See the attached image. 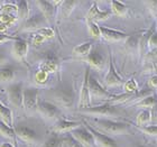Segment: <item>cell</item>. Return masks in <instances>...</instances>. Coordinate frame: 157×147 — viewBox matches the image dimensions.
<instances>
[{
    "label": "cell",
    "mask_w": 157,
    "mask_h": 147,
    "mask_svg": "<svg viewBox=\"0 0 157 147\" xmlns=\"http://www.w3.org/2000/svg\"><path fill=\"white\" fill-rule=\"evenodd\" d=\"M91 122L93 125H90L95 130L103 131L105 134L110 135H131L130 127L126 122H119L113 121L105 118H92Z\"/></svg>",
    "instance_id": "1"
},
{
    "label": "cell",
    "mask_w": 157,
    "mask_h": 147,
    "mask_svg": "<svg viewBox=\"0 0 157 147\" xmlns=\"http://www.w3.org/2000/svg\"><path fill=\"white\" fill-rule=\"evenodd\" d=\"M78 112L82 114H91V116H101V117H119L120 111L113 105H110L105 102L103 105L95 106V107H89V108L81 109Z\"/></svg>",
    "instance_id": "2"
},
{
    "label": "cell",
    "mask_w": 157,
    "mask_h": 147,
    "mask_svg": "<svg viewBox=\"0 0 157 147\" xmlns=\"http://www.w3.org/2000/svg\"><path fill=\"white\" fill-rule=\"evenodd\" d=\"M48 27V23L42 14H36L33 17H28L18 29V33H28V32H37V30Z\"/></svg>",
    "instance_id": "3"
},
{
    "label": "cell",
    "mask_w": 157,
    "mask_h": 147,
    "mask_svg": "<svg viewBox=\"0 0 157 147\" xmlns=\"http://www.w3.org/2000/svg\"><path fill=\"white\" fill-rule=\"evenodd\" d=\"M88 88H89V93H90V98L97 99V100H103L105 99L108 101L109 99H111L113 95H111L110 92L105 90V88L100 83V82L94 79L90 74L88 81Z\"/></svg>",
    "instance_id": "4"
},
{
    "label": "cell",
    "mask_w": 157,
    "mask_h": 147,
    "mask_svg": "<svg viewBox=\"0 0 157 147\" xmlns=\"http://www.w3.org/2000/svg\"><path fill=\"white\" fill-rule=\"evenodd\" d=\"M54 100L57 105L62 107H71L74 101V90L73 87H62L53 91Z\"/></svg>",
    "instance_id": "5"
},
{
    "label": "cell",
    "mask_w": 157,
    "mask_h": 147,
    "mask_svg": "<svg viewBox=\"0 0 157 147\" xmlns=\"http://www.w3.org/2000/svg\"><path fill=\"white\" fill-rule=\"evenodd\" d=\"M38 103V89L37 88H26L23 90V107L27 112L37 111Z\"/></svg>",
    "instance_id": "6"
},
{
    "label": "cell",
    "mask_w": 157,
    "mask_h": 147,
    "mask_svg": "<svg viewBox=\"0 0 157 147\" xmlns=\"http://www.w3.org/2000/svg\"><path fill=\"white\" fill-rule=\"evenodd\" d=\"M17 20V7L15 3H6L0 7V24L7 28Z\"/></svg>",
    "instance_id": "7"
},
{
    "label": "cell",
    "mask_w": 157,
    "mask_h": 147,
    "mask_svg": "<svg viewBox=\"0 0 157 147\" xmlns=\"http://www.w3.org/2000/svg\"><path fill=\"white\" fill-rule=\"evenodd\" d=\"M59 69V60L53 52H46L43 56L42 62L39 63V70L46 73L57 72Z\"/></svg>",
    "instance_id": "8"
},
{
    "label": "cell",
    "mask_w": 157,
    "mask_h": 147,
    "mask_svg": "<svg viewBox=\"0 0 157 147\" xmlns=\"http://www.w3.org/2000/svg\"><path fill=\"white\" fill-rule=\"evenodd\" d=\"M71 136L83 147H97L93 136L85 127H78L71 131Z\"/></svg>",
    "instance_id": "9"
},
{
    "label": "cell",
    "mask_w": 157,
    "mask_h": 147,
    "mask_svg": "<svg viewBox=\"0 0 157 147\" xmlns=\"http://www.w3.org/2000/svg\"><path fill=\"white\" fill-rule=\"evenodd\" d=\"M89 76H90V66H86L84 72V76H83V82H82L81 92H80L78 110L91 107V98H90V93H89V88H88Z\"/></svg>",
    "instance_id": "10"
},
{
    "label": "cell",
    "mask_w": 157,
    "mask_h": 147,
    "mask_svg": "<svg viewBox=\"0 0 157 147\" xmlns=\"http://www.w3.org/2000/svg\"><path fill=\"white\" fill-rule=\"evenodd\" d=\"M62 1H36V5L38 6L39 10L42 11V15L45 17L48 25H52L55 20V9L57 5H61Z\"/></svg>",
    "instance_id": "11"
},
{
    "label": "cell",
    "mask_w": 157,
    "mask_h": 147,
    "mask_svg": "<svg viewBox=\"0 0 157 147\" xmlns=\"http://www.w3.org/2000/svg\"><path fill=\"white\" fill-rule=\"evenodd\" d=\"M85 128L90 131V134L93 136V139L95 141V145H99L100 147H119L117 144V141L115 139H112L111 137H109L108 135L101 134L100 131L95 130L94 128H92L90 125L84 121Z\"/></svg>",
    "instance_id": "12"
},
{
    "label": "cell",
    "mask_w": 157,
    "mask_h": 147,
    "mask_svg": "<svg viewBox=\"0 0 157 147\" xmlns=\"http://www.w3.org/2000/svg\"><path fill=\"white\" fill-rule=\"evenodd\" d=\"M124 84V80L120 78V75L118 74L117 70L113 64V60H112L111 53L109 54V70L108 73L105 78V87L110 88V87H118V85Z\"/></svg>",
    "instance_id": "13"
},
{
    "label": "cell",
    "mask_w": 157,
    "mask_h": 147,
    "mask_svg": "<svg viewBox=\"0 0 157 147\" xmlns=\"http://www.w3.org/2000/svg\"><path fill=\"white\" fill-rule=\"evenodd\" d=\"M37 110L43 116H45L46 118H49V119H56L61 116V109L56 105L49 101H46V100H40V101L38 100Z\"/></svg>",
    "instance_id": "14"
},
{
    "label": "cell",
    "mask_w": 157,
    "mask_h": 147,
    "mask_svg": "<svg viewBox=\"0 0 157 147\" xmlns=\"http://www.w3.org/2000/svg\"><path fill=\"white\" fill-rule=\"evenodd\" d=\"M23 82H17L10 84L7 89L8 97L13 105L18 108H23Z\"/></svg>",
    "instance_id": "15"
},
{
    "label": "cell",
    "mask_w": 157,
    "mask_h": 147,
    "mask_svg": "<svg viewBox=\"0 0 157 147\" xmlns=\"http://www.w3.org/2000/svg\"><path fill=\"white\" fill-rule=\"evenodd\" d=\"M11 53H13V57L16 60L27 64L26 57H27V53H28V44H27L26 41L21 39L20 37L17 41H15L13 45V49H11Z\"/></svg>",
    "instance_id": "16"
},
{
    "label": "cell",
    "mask_w": 157,
    "mask_h": 147,
    "mask_svg": "<svg viewBox=\"0 0 157 147\" xmlns=\"http://www.w3.org/2000/svg\"><path fill=\"white\" fill-rule=\"evenodd\" d=\"M111 15V10H100L98 5L93 2L91 8L89 9L88 14H86V20H92V21L97 23V21L107 20Z\"/></svg>",
    "instance_id": "17"
},
{
    "label": "cell",
    "mask_w": 157,
    "mask_h": 147,
    "mask_svg": "<svg viewBox=\"0 0 157 147\" xmlns=\"http://www.w3.org/2000/svg\"><path fill=\"white\" fill-rule=\"evenodd\" d=\"M99 28H100L101 37L105 38V41H109V42L124 41L128 37V34L124 33V32H120V30L111 29V28H108V27H105V26H99Z\"/></svg>",
    "instance_id": "18"
},
{
    "label": "cell",
    "mask_w": 157,
    "mask_h": 147,
    "mask_svg": "<svg viewBox=\"0 0 157 147\" xmlns=\"http://www.w3.org/2000/svg\"><path fill=\"white\" fill-rule=\"evenodd\" d=\"M84 61H86L89 65L92 66V68H94V69H97L98 71L103 70L105 64V57H103V55L99 52L98 49H93V51H91L88 56H85Z\"/></svg>",
    "instance_id": "19"
},
{
    "label": "cell",
    "mask_w": 157,
    "mask_h": 147,
    "mask_svg": "<svg viewBox=\"0 0 157 147\" xmlns=\"http://www.w3.org/2000/svg\"><path fill=\"white\" fill-rule=\"evenodd\" d=\"M81 125L78 121H69V120H65V119H59L57 122L54 125L52 130L53 133H56V134H64V133L72 131L73 129L78 128Z\"/></svg>",
    "instance_id": "20"
},
{
    "label": "cell",
    "mask_w": 157,
    "mask_h": 147,
    "mask_svg": "<svg viewBox=\"0 0 157 147\" xmlns=\"http://www.w3.org/2000/svg\"><path fill=\"white\" fill-rule=\"evenodd\" d=\"M13 130H15V135L18 136L21 141H27V143H34L37 141V134L30 128L25 127V126H18Z\"/></svg>",
    "instance_id": "21"
},
{
    "label": "cell",
    "mask_w": 157,
    "mask_h": 147,
    "mask_svg": "<svg viewBox=\"0 0 157 147\" xmlns=\"http://www.w3.org/2000/svg\"><path fill=\"white\" fill-rule=\"evenodd\" d=\"M124 48L128 53L132 55L139 53V36L137 35H128L124 39Z\"/></svg>",
    "instance_id": "22"
},
{
    "label": "cell",
    "mask_w": 157,
    "mask_h": 147,
    "mask_svg": "<svg viewBox=\"0 0 157 147\" xmlns=\"http://www.w3.org/2000/svg\"><path fill=\"white\" fill-rule=\"evenodd\" d=\"M155 26H156V25L154 24L147 32H145V33L139 37V53H140V54H145L146 49H148V41H149L151 35L156 32Z\"/></svg>",
    "instance_id": "23"
},
{
    "label": "cell",
    "mask_w": 157,
    "mask_h": 147,
    "mask_svg": "<svg viewBox=\"0 0 157 147\" xmlns=\"http://www.w3.org/2000/svg\"><path fill=\"white\" fill-rule=\"evenodd\" d=\"M0 120L5 122L7 126L13 128V111L9 108H7L2 102L0 101Z\"/></svg>",
    "instance_id": "24"
},
{
    "label": "cell",
    "mask_w": 157,
    "mask_h": 147,
    "mask_svg": "<svg viewBox=\"0 0 157 147\" xmlns=\"http://www.w3.org/2000/svg\"><path fill=\"white\" fill-rule=\"evenodd\" d=\"M15 6L17 7V19H25L26 20L29 17V7L28 1L25 0H17L15 2Z\"/></svg>",
    "instance_id": "25"
},
{
    "label": "cell",
    "mask_w": 157,
    "mask_h": 147,
    "mask_svg": "<svg viewBox=\"0 0 157 147\" xmlns=\"http://www.w3.org/2000/svg\"><path fill=\"white\" fill-rule=\"evenodd\" d=\"M93 48V45H92L91 42H84L82 44H78L76 45L74 48H73L72 53L74 56H88L90 54V52Z\"/></svg>",
    "instance_id": "26"
},
{
    "label": "cell",
    "mask_w": 157,
    "mask_h": 147,
    "mask_svg": "<svg viewBox=\"0 0 157 147\" xmlns=\"http://www.w3.org/2000/svg\"><path fill=\"white\" fill-rule=\"evenodd\" d=\"M78 5V1H73V0H66L61 2V16L62 18H67L72 14L73 9Z\"/></svg>",
    "instance_id": "27"
},
{
    "label": "cell",
    "mask_w": 157,
    "mask_h": 147,
    "mask_svg": "<svg viewBox=\"0 0 157 147\" xmlns=\"http://www.w3.org/2000/svg\"><path fill=\"white\" fill-rule=\"evenodd\" d=\"M110 5H111V14H115L117 16L124 17L127 15L128 13V8L124 3L120 2V1H110Z\"/></svg>",
    "instance_id": "28"
},
{
    "label": "cell",
    "mask_w": 157,
    "mask_h": 147,
    "mask_svg": "<svg viewBox=\"0 0 157 147\" xmlns=\"http://www.w3.org/2000/svg\"><path fill=\"white\" fill-rule=\"evenodd\" d=\"M137 107H140V108H144V109H149L151 110V108H154L155 106H156V97L153 95H149L147 97H145L143 98L141 100L136 103Z\"/></svg>",
    "instance_id": "29"
},
{
    "label": "cell",
    "mask_w": 157,
    "mask_h": 147,
    "mask_svg": "<svg viewBox=\"0 0 157 147\" xmlns=\"http://www.w3.org/2000/svg\"><path fill=\"white\" fill-rule=\"evenodd\" d=\"M151 111L149 109H143L138 114L137 118H136L137 126H139V125H147L151 122Z\"/></svg>",
    "instance_id": "30"
},
{
    "label": "cell",
    "mask_w": 157,
    "mask_h": 147,
    "mask_svg": "<svg viewBox=\"0 0 157 147\" xmlns=\"http://www.w3.org/2000/svg\"><path fill=\"white\" fill-rule=\"evenodd\" d=\"M124 90L126 93H130V95H136L139 92V89H138V83L135 79H129L126 82H124Z\"/></svg>",
    "instance_id": "31"
},
{
    "label": "cell",
    "mask_w": 157,
    "mask_h": 147,
    "mask_svg": "<svg viewBox=\"0 0 157 147\" xmlns=\"http://www.w3.org/2000/svg\"><path fill=\"white\" fill-rule=\"evenodd\" d=\"M13 78H15V72H13V68H10V66L0 68V80L2 82L11 81Z\"/></svg>",
    "instance_id": "32"
},
{
    "label": "cell",
    "mask_w": 157,
    "mask_h": 147,
    "mask_svg": "<svg viewBox=\"0 0 157 147\" xmlns=\"http://www.w3.org/2000/svg\"><path fill=\"white\" fill-rule=\"evenodd\" d=\"M86 25H88V29L89 34L91 35L93 38L99 39L101 37V34H100V28H99L98 24L92 21V20H86Z\"/></svg>",
    "instance_id": "33"
},
{
    "label": "cell",
    "mask_w": 157,
    "mask_h": 147,
    "mask_svg": "<svg viewBox=\"0 0 157 147\" xmlns=\"http://www.w3.org/2000/svg\"><path fill=\"white\" fill-rule=\"evenodd\" d=\"M42 147H63V141L61 137L53 135L43 144Z\"/></svg>",
    "instance_id": "34"
},
{
    "label": "cell",
    "mask_w": 157,
    "mask_h": 147,
    "mask_svg": "<svg viewBox=\"0 0 157 147\" xmlns=\"http://www.w3.org/2000/svg\"><path fill=\"white\" fill-rule=\"evenodd\" d=\"M0 134L7 138H10V139H13L15 136H16L13 128L7 126V125L5 124V122H2L1 120H0Z\"/></svg>",
    "instance_id": "35"
},
{
    "label": "cell",
    "mask_w": 157,
    "mask_h": 147,
    "mask_svg": "<svg viewBox=\"0 0 157 147\" xmlns=\"http://www.w3.org/2000/svg\"><path fill=\"white\" fill-rule=\"evenodd\" d=\"M135 127L137 128L138 130L143 131V133L146 135H149V136H156L157 127L155 126V125H146V126H137V125H135Z\"/></svg>",
    "instance_id": "36"
},
{
    "label": "cell",
    "mask_w": 157,
    "mask_h": 147,
    "mask_svg": "<svg viewBox=\"0 0 157 147\" xmlns=\"http://www.w3.org/2000/svg\"><path fill=\"white\" fill-rule=\"evenodd\" d=\"M48 75H49L48 73L38 70L35 73V75H34V79H35V82L38 83V84H45L46 82H47V80H48Z\"/></svg>",
    "instance_id": "37"
},
{
    "label": "cell",
    "mask_w": 157,
    "mask_h": 147,
    "mask_svg": "<svg viewBox=\"0 0 157 147\" xmlns=\"http://www.w3.org/2000/svg\"><path fill=\"white\" fill-rule=\"evenodd\" d=\"M62 141H63V145L65 147H83L80 143H78L71 135L62 138Z\"/></svg>",
    "instance_id": "38"
},
{
    "label": "cell",
    "mask_w": 157,
    "mask_h": 147,
    "mask_svg": "<svg viewBox=\"0 0 157 147\" xmlns=\"http://www.w3.org/2000/svg\"><path fill=\"white\" fill-rule=\"evenodd\" d=\"M37 34L42 35L44 38H53L55 36V33H54V29L52 27H45V28H42V29L37 30Z\"/></svg>",
    "instance_id": "39"
},
{
    "label": "cell",
    "mask_w": 157,
    "mask_h": 147,
    "mask_svg": "<svg viewBox=\"0 0 157 147\" xmlns=\"http://www.w3.org/2000/svg\"><path fill=\"white\" fill-rule=\"evenodd\" d=\"M19 38V36H13V35H9V34H5V33H0V44H2L5 42H9V41H17Z\"/></svg>",
    "instance_id": "40"
},
{
    "label": "cell",
    "mask_w": 157,
    "mask_h": 147,
    "mask_svg": "<svg viewBox=\"0 0 157 147\" xmlns=\"http://www.w3.org/2000/svg\"><path fill=\"white\" fill-rule=\"evenodd\" d=\"M45 41V38L42 36V35H39V34H35L33 36V38H32V43H33V45L35 46H39L40 44H43V42Z\"/></svg>",
    "instance_id": "41"
},
{
    "label": "cell",
    "mask_w": 157,
    "mask_h": 147,
    "mask_svg": "<svg viewBox=\"0 0 157 147\" xmlns=\"http://www.w3.org/2000/svg\"><path fill=\"white\" fill-rule=\"evenodd\" d=\"M156 44H157V39H156V32H155V33L151 36L149 41H148V49H151V48L155 49Z\"/></svg>",
    "instance_id": "42"
},
{
    "label": "cell",
    "mask_w": 157,
    "mask_h": 147,
    "mask_svg": "<svg viewBox=\"0 0 157 147\" xmlns=\"http://www.w3.org/2000/svg\"><path fill=\"white\" fill-rule=\"evenodd\" d=\"M148 87L151 89V90H155L157 88V76L156 75H153L149 80H148Z\"/></svg>",
    "instance_id": "43"
},
{
    "label": "cell",
    "mask_w": 157,
    "mask_h": 147,
    "mask_svg": "<svg viewBox=\"0 0 157 147\" xmlns=\"http://www.w3.org/2000/svg\"><path fill=\"white\" fill-rule=\"evenodd\" d=\"M5 61H6V56H5V54H3L2 49H0V65H1Z\"/></svg>",
    "instance_id": "44"
},
{
    "label": "cell",
    "mask_w": 157,
    "mask_h": 147,
    "mask_svg": "<svg viewBox=\"0 0 157 147\" xmlns=\"http://www.w3.org/2000/svg\"><path fill=\"white\" fill-rule=\"evenodd\" d=\"M0 147H13V145H11L10 143H3L0 145Z\"/></svg>",
    "instance_id": "45"
},
{
    "label": "cell",
    "mask_w": 157,
    "mask_h": 147,
    "mask_svg": "<svg viewBox=\"0 0 157 147\" xmlns=\"http://www.w3.org/2000/svg\"><path fill=\"white\" fill-rule=\"evenodd\" d=\"M137 147H145V146H141V145H138Z\"/></svg>",
    "instance_id": "46"
},
{
    "label": "cell",
    "mask_w": 157,
    "mask_h": 147,
    "mask_svg": "<svg viewBox=\"0 0 157 147\" xmlns=\"http://www.w3.org/2000/svg\"><path fill=\"white\" fill-rule=\"evenodd\" d=\"M1 6H2V2H1V1H0V7H1Z\"/></svg>",
    "instance_id": "47"
},
{
    "label": "cell",
    "mask_w": 157,
    "mask_h": 147,
    "mask_svg": "<svg viewBox=\"0 0 157 147\" xmlns=\"http://www.w3.org/2000/svg\"><path fill=\"white\" fill-rule=\"evenodd\" d=\"M1 93H2V90H0V95H1Z\"/></svg>",
    "instance_id": "48"
}]
</instances>
